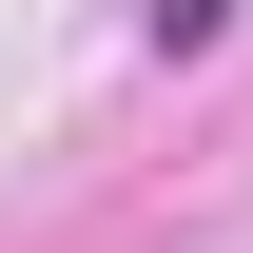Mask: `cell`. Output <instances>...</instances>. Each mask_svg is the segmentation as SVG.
<instances>
[{"mask_svg":"<svg viewBox=\"0 0 253 253\" xmlns=\"http://www.w3.org/2000/svg\"><path fill=\"white\" fill-rule=\"evenodd\" d=\"M214 20H234V0H156V59H195V39H214Z\"/></svg>","mask_w":253,"mask_h":253,"instance_id":"obj_1","label":"cell"}]
</instances>
